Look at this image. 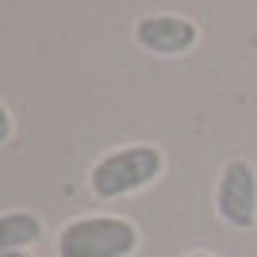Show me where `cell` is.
<instances>
[{
    "instance_id": "obj_7",
    "label": "cell",
    "mask_w": 257,
    "mask_h": 257,
    "mask_svg": "<svg viewBox=\"0 0 257 257\" xmlns=\"http://www.w3.org/2000/svg\"><path fill=\"white\" fill-rule=\"evenodd\" d=\"M0 257H35L31 249H0Z\"/></svg>"
},
{
    "instance_id": "obj_5",
    "label": "cell",
    "mask_w": 257,
    "mask_h": 257,
    "mask_svg": "<svg viewBox=\"0 0 257 257\" xmlns=\"http://www.w3.org/2000/svg\"><path fill=\"white\" fill-rule=\"evenodd\" d=\"M43 238H46L43 215L20 211V207L0 215V249H35Z\"/></svg>"
},
{
    "instance_id": "obj_3",
    "label": "cell",
    "mask_w": 257,
    "mask_h": 257,
    "mask_svg": "<svg viewBox=\"0 0 257 257\" xmlns=\"http://www.w3.org/2000/svg\"><path fill=\"white\" fill-rule=\"evenodd\" d=\"M215 215L230 230L257 226V165L246 158H230L215 177Z\"/></svg>"
},
{
    "instance_id": "obj_8",
    "label": "cell",
    "mask_w": 257,
    "mask_h": 257,
    "mask_svg": "<svg viewBox=\"0 0 257 257\" xmlns=\"http://www.w3.org/2000/svg\"><path fill=\"white\" fill-rule=\"evenodd\" d=\"M181 257H215L211 249H188V253H181Z\"/></svg>"
},
{
    "instance_id": "obj_6",
    "label": "cell",
    "mask_w": 257,
    "mask_h": 257,
    "mask_svg": "<svg viewBox=\"0 0 257 257\" xmlns=\"http://www.w3.org/2000/svg\"><path fill=\"white\" fill-rule=\"evenodd\" d=\"M12 139H16V115L8 104H0V146H12Z\"/></svg>"
},
{
    "instance_id": "obj_1",
    "label": "cell",
    "mask_w": 257,
    "mask_h": 257,
    "mask_svg": "<svg viewBox=\"0 0 257 257\" xmlns=\"http://www.w3.org/2000/svg\"><path fill=\"white\" fill-rule=\"evenodd\" d=\"M165 177V150L154 142H127L111 146L88 165V192L100 204H115L127 196H139Z\"/></svg>"
},
{
    "instance_id": "obj_4",
    "label": "cell",
    "mask_w": 257,
    "mask_h": 257,
    "mask_svg": "<svg viewBox=\"0 0 257 257\" xmlns=\"http://www.w3.org/2000/svg\"><path fill=\"white\" fill-rule=\"evenodd\" d=\"M131 39L142 54L154 58H184L200 46V23L181 12H146L135 20Z\"/></svg>"
},
{
    "instance_id": "obj_2",
    "label": "cell",
    "mask_w": 257,
    "mask_h": 257,
    "mask_svg": "<svg viewBox=\"0 0 257 257\" xmlns=\"http://www.w3.org/2000/svg\"><path fill=\"white\" fill-rule=\"evenodd\" d=\"M139 246H142L139 226L127 215H111V211L77 215L54 238L58 257H135Z\"/></svg>"
}]
</instances>
